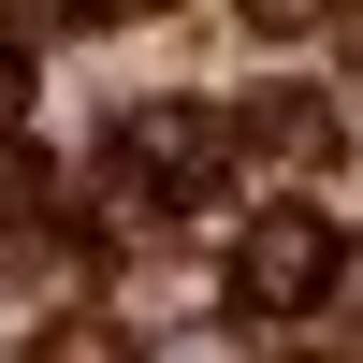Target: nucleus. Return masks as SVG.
<instances>
[{
    "instance_id": "nucleus-4",
    "label": "nucleus",
    "mask_w": 363,
    "mask_h": 363,
    "mask_svg": "<svg viewBox=\"0 0 363 363\" xmlns=\"http://www.w3.org/2000/svg\"><path fill=\"white\" fill-rule=\"evenodd\" d=\"M73 15H102V0H0V29H15V44H58Z\"/></svg>"
},
{
    "instance_id": "nucleus-2",
    "label": "nucleus",
    "mask_w": 363,
    "mask_h": 363,
    "mask_svg": "<svg viewBox=\"0 0 363 363\" xmlns=\"http://www.w3.org/2000/svg\"><path fill=\"white\" fill-rule=\"evenodd\" d=\"M218 160H233V116H203V102H160V116H131V174H145L160 203L218 189Z\"/></svg>"
},
{
    "instance_id": "nucleus-5",
    "label": "nucleus",
    "mask_w": 363,
    "mask_h": 363,
    "mask_svg": "<svg viewBox=\"0 0 363 363\" xmlns=\"http://www.w3.org/2000/svg\"><path fill=\"white\" fill-rule=\"evenodd\" d=\"M15 189H29V160H15V145H0V203H15Z\"/></svg>"
},
{
    "instance_id": "nucleus-6",
    "label": "nucleus",
    "mask_w": 363,
    "mask_h": 363,
    "mask_svg": "<svg viewBox=\"0 0 363 363\" xmlns=\"http://www.w3.org/2000/svg\"><path fill=\"white\" fill-rule=\"evenodd\" d=\"M102 15H174V0H102Z\"/></svg>"
},
{
    "instance_id": "nucleus-3",
    "label": "nucleus",
    "mask_w": 363,
    "mask_h": 363,
    "mask_svg": "<svg viewBox=\"0 0 363 363\" xmlns=\"http://www.w3.org/2000/svg\"><path fill=\"white\" fill-rule=\"evenodd\" d=\"M233 131H247L262 160H335V102H306V87H277V102H247Z\"/></svg>"
},
{
    "instance_id": "nucleus-1",
    "label": "nucleus",
    "mask_w": 363,
    "mask_h": 363,
    "mask_svg": "<svg viewBox=\"0 0 363 363\" xmlns=\"http://www.w3.org/2000/svg\"><path fill=\"white\" fill-rule=\"evenodd\" d=\"M335 291V233L306 218V203H277V218L233 247V306H262V320H291V306H320Z\"/></svg>"
}]
</instances>
